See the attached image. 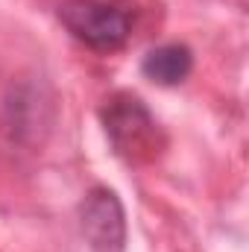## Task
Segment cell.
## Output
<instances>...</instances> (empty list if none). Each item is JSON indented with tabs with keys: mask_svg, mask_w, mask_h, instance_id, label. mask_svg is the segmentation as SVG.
<instances>
[{
	"mask_svg": "<svg viewBox=\"0 0 249 252\" xmlns=\"http://www.w3.org/2000/svg\"><path fill=\"white\" fill-rule=\"evenodd\" d=\"M59 21L85 47L118 50L132 32L135 9L124 0H67L59 6Z\"/></svg>",
	"mask_w": 249,
	"mask_h": 252,
	"instance_id": "7a4b0ae2",
	"label": "cell"
},
{
	"mask_svg": "<svg viewBox=\"0 0 249 252\" xmlns=\"http://www.w3.org/2000/svg\"><path fill=\"white\" fill-rule=\"evenodd\" d=\"M82 232L94 252H124L126 217L121 199L106 188H94L82 202Z\"/></svg>",
	"mask_w": 249,
	"mask_h": 252,
	"instance_id": "3957f363",
	"label": "cell"
},
{
	"mask_svg": "<svg viewBox=\"0 0 249 252\" xmlns=\"http://www.w3.org/2000/svg\"><path fill=\"white\" fill-rule=\"evenodd\" d=\"M103 126L115 153L129 164H150L164 150V132L141 97L118 91L103 106Z\"/></svg>",
	"mask_w": 249,
	"mask_h": 252,
	"instance_id": "6da1fadb",
	"label": "cell"
},
{
	"mask_svg": "<svg viewBox=\"0 0 249 252\" xmlns=\"http://www.w3.org/2000/svg\"><path fill=\"white\" fill-rule=\"evenodd\" d=\"M193 67V56L185 44H161V47H153L144 62L141 70L147 79L158 82V85H179L190 73Z\"/></svg>",
	"mask_w": 249,
	"mask_h": 252,
	"instance_id": "277c9868",
	"label": "cell"
}]
</instances>
